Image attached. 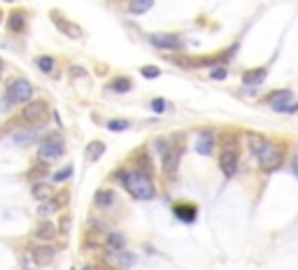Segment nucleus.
<instances>
[{
  "label": "nucleus",
  "mask_w": 298,
  "mask_h": 270,
  "mask_svg": "<svg viewBox=\"0 0 298 270\" xmlns=\"http://www.w3.org/2000/svg\"><path fill=\"white\" fill-rule=\"evenodd\" d=\"M114 177L123 184V189L131 193L135 200H151L156 196V187L151 182V175L142 172L140 168L135 170H117Z\"/></svg>",
  "instance_id": "f257e3e1"
},
{
  "label": "nucleus",
  "mask_w": 298,
  "mask_h": 270,
  "mask_svg": "<svg viewBox=\"0 0 298 270\" xmlns=\"http://www.w3.org/2000/svg\"><path fill=\"white\" fill-rule=\"evenodd\" d=\"M33 100V84L24 77H17L7 84L5 91V100H2V109H9L12 105H26Z\"/></svg>",
  "instance_id": "f03ea898"
},
{
  "label": "nucleus",
  "mask_w": 298,
  "mask_h": 270,
  "mask_svg": "<svg viewBox=\"0 0 298 270\" xmlns=\"http://www.w3.org/2000/svg\"><path fill=\"white\" fill-rule=\"evenodd\" d=\"M256 161H259V168L263 172H275L282 168V163H284V147L277 142H270L261 149V154L256 156Z\"/></svg>",
  "instance_id": "7ed1b4c3"
},
{
  "label": "nucleus",
  "mask_w": 298,
  "mask_h": 270,
  "mask_svg": "<svg viewBox=\"0 0 298 270\" xmlns=\"http://www.w3.org/2000/svg\"><path fill=\"white\" fill-rule=\"evenodd\" d=\"M65 154V144H63V135L61 133H49L40 140V147H37V156L42 161H56Z\"/></svg>",
  "instance_id": "20e7f679"
},
{
  "label": "nucleus",
  "mask_w": 298,
  "mask_h": 270,
  "mask_svg": "<svg viewBox=\"0 0 298 270\" xmlns=\"http://www.w3.org/2000/svg\"><path fill=\"white\" fill-rule=\"evenodd\" d=\"M266 103L270 105L275 112H284V114H291V112H298V103H294V93L289 89H277L266 96Z\"/></svg>",
  "instance_id": "39448f33"
},
{
  "label": "nucleus",
  "mask_w": 298,
  "mask_h": 270,
  "mask_svg": "<svg viewBox=\"0 0 298 270\" xmlns=\"http://www.w3.org/2000/svg\"><path fill=\"white\" fill-rule=\"evenodd\" d=\"M147 42L154 49H163V52H182L184 49V40L175 33H151L147 35Z\"/></svg>",
  "instance_id": "423d86ee"
},
{
  "label": "nucleus",
  "mask_w": 298,
  "mask_h": 270,
  "mask_svg": "<svg viewBox=\"0 0 298 270\" xmlns=\"http://www.w3.org/2000/svg\"><path fill=\"white\" fill-rule=\"evenodd\" d=\"M179 161H182V147H168L161 154V170L166 175V180H175L177 170H179Z\"/></svg>",
  "instance_id": "0eeeda50"
},
{
  "label": "nucleus",
  "mask_w": 298,
  "mask_h": 270,
  "mask_svg": "<svg viewBox=\"0 0 298 270\" xmlns=\"http://www.w3.org/2000/svg\"><path fill=\"white\" fill-rule=\"evenodd\" d=\"M49 114V108H47V103L44 100H30L24 105L21 109V121H26V124H42L44 119Z\"/></svg>",
  "instance_id": "6e6552de"
},
{
  "label": "nucleus",
  "mask_w": 298,
  "mask_h": 270,
  "mask_svg": "<svg viewBox=\"0 0 298 270\" xmlns=\"http://www.w3.org/2000/svg\"><path fill=\"white\" fill-rule=\"evenodd\" d=\"M238 163H240V154H238V149H221L219 168H221V172H224L226 180H231V177L238 172Z\"/></svg>",
  "instance_id": "1a4fd4ad"
},
{
  "label": "nucleus",
  "mask_w": 298,
  "mask_h": 270,
  "mask_svg": "<svg viewBox=\"0 0 298 270\" xmlns=\"http://www.w3.org/2000/svg\"><path fill=\"white\" fill-rule=\"evenodd\" d=\"M105 261L107 263H114V266H119V268H131L138 263V254L128 252V249H119V252H110L105 254Z\"/></svg>",
  "instance_id": "9d476101"
},
{
  "label": "nucleus",
  "mask_w": 298,
  "mask_h": 270,
  "mask_svg": "<svg viewBox=\"0 0 298 270\" xmlns=\"http://www.w3.org/2000/svg\"><path fill=\"white\" fill-rule=\"evenodd\" d=\"M56 233H59V228H56V224H52V221H47V219H42L40 224L33 228V238H35L37 243H52L54 238H56Z\"/></svg>",
  "instance_id": "9b49d317"
},
{
  "label": "nucleus",
  "mask_w": 298,
  "mask_h": 270,
  "mask_svg": "<svg viewBox=\"0 0 298 270\" xmlns=\"http://www.w3.org/2000/svg\"><path fill=\"white\" fill-rule=\"evenodd\" d=\"M54 256H56V249L49 247V244H42V247H33L30 249V259L35 266H49L54 261Z\"/></svg>",
  "instance_id": "f8f14e48"
},
{
  "label": "nucleus",
  "mask_w": 298,
  "mask_h": 270,
  "mask_svg": "<svg viewBox=\"0 0 298 270\" xmlns=\"http://www.w3.org/2000/svg\"><path fill=\"white\" fill-rule=\"evenodd\" d=\"M52 19H54V24H56V28H59L61 33H65L68 37H72V40L82 37V30H79V28L75 26L72 21H68L63 14H59V12H52Z\"/></svg>",
  "instance_id": "ddd939ff"
},
{
  "label": "nucleus",
  "mask_w": 298,
  "mask_h": 270,
  "mask_svg": "<svg viewBox=\"0 0 298 270\" xmlns=\"http://www.w3.org/2000/svg\"><path fill=\"white\" fill-rule=\"evenodd\" d=\"M173 212L179 221H184V224H193L196 221V216H198V207L193 205V203H177L173 207Z\"/></svg>",
  "instance_id": "4468645a"
},
{
  "label": "nucleus",
  "mask_w": 298,
  "mask_h": 270,
  "mask_svg": "<svg viewBox=\"0 0 298 270\" xmlns=\"http://www.w3.org/2000/svg\"><path fill=\"white\" fill-rule=\"evenodd\" d=\"M214 144H217L214 133L205 131V133H201L198 135V140H196V152L201 154V156H210V154L214 152Z\"/></svg>",
  "instance_id": "2eb2a0df"
},
{
  "label": "nucleus",
  "mask_w": 298,
  "mask_h": 270,
  "mask_svg": "<svg viewBox=\"0 0 298 270\" xmlns=\"http://www.w3.org/2000/svg\"><path fill=\"white\" fill-rule=\"evenodd\" d=\"M30 196L35 200H49L54 198V187L52 184H47V182H33V187H30Z\"/></svg>",
  "instance_id": "dca6fc26"
},
{
  "label": "nucleus",
  "mask_w": 298,
  "mask_h": 270,
  "mask_svg": "<svg viewBox=\"0 0 298 270\" xmlns=\"http://www.w3.org/2000/svg\"><path fill=\"white\" fill-rule=\"evenodd\" d=\"M114 198H117V196H114L112 189H98L93 203H96L98 210H110V207L114 205Z\"/></svg>",
  "instance_id": "f3484780"
},
{
  "label": "nucleus",
  "mask_w": 298,
  "mask_h": 270,
  "mask_svg": "<svg viewBox=\"0 0 298 270\" xmlns=\"http://www.w3.org/2000/svg\"><path fill=\"white\" fill-rule=\"evenodd\" d=\"M7 28H9V33H24L26 30V14L14 9L7 19Z\"/></svg>",
  "instance_id": "a211bd4d"
},
{
  "label": "nucleus",
  "mask_w": 298,
  "mask_h": 270,
  "mask_svg": "<svg viewBox=\"0 0 298 270\" xmlns=\"http://www.w3.org/2000/svg\"><path fill=\"white\" fill-rule=\"evenodd\" d=\"M268 75V68H252V70L242 72V84L245 86H252V84H261Z\"/></svg>",
  "instance_id": "6ab92c4d"
},
{
  "label": "nucleus",
  "mask_w": 298,
  "mask_h": 270,
  "mask_svg": "<svg viewBox=\"0 0 298 270\" xmlns=\"http://www.w3.org/2000/svg\"><path fill=\"white\" fill-rule=\"evenodd\" d=\"M59 210H61V205H59V203H56L54 198L42 200V203L37 205V216H40V219H49V216L56 215Z\"/></svg>",
  "instance_id": "aec40b11"
},
{
  "label": "nucleus",
  "mask_w": 298,
  "mask_h": 270,
  "mask_svg": "<svg viewBox=\"0 0 298 270\" xmlns=\"http://www.w3.org/2000/svg\"><path fill=\"white\" fill-rule=\"evenodd\" d=\"M105 244H107V249L119 252V249H123V247H126V235L119 233V231H112V233H107Z\"/></svg>",
  "instance_id": "412c9836"
},
{
  "label": "nucleus",
  "mask_w": 298,
  "mask_h": 270,
  "mask_svg": "<svg viewBox=\"0 0 298 270\" xmlns=\"http://www.w3.org/2000/svg\"><path fill=\"white\" fill-rule=\"evenodd\" d=\"M266 144H268V137H263V135H259V133H249V137H247V147H249V152L254 154V156L261 154V149Z\"/></svg>",
  "instance_id": "4be33fe9"
},
{
  "label": "nucleus",
  "mask_w": 298,
  "mask_h": 270,
  "mask_svg": "<svg viewBox=\"0 0 298 270\" xmlns=\"http://www.w3.org/2000/svg\"><path fill=\"white\" fill-rule=\"evenodd\" d=\"M35 140H37V128H30V131H21V133L14 135V144H19V147L33 144Z\"/></svg>",
  "instance_id": "5701e85b"
},
{
  "label": "nucleus",
  "mask_w": 298,
  "mask_h": 270,
  "mask_svg": "<svg viewBox=\"0 0 298 270\" xmlns=\"http://www.w3.org/2000/svg\"><path fill=\"white\" fill-rule=\"evenodd\" d=\"M154 7V0H131L128 2V12L131 14H145Z\"/></svg>",
  "instance_id": "b1692460"
},
{
  "label": "nucleus",
  "mask_w": 298,
  "mask_h": 270,
  "mask_svg": "<svg viewBox=\"0 0 298 270\" xmlns=\"http://www.w3.org/2000/svg\"><path fill=\"white\" fill-rule=\"evenodd\" d=\"M103 154H105V142H100V140H96V142H91L87 147V159L89 161H98Z\"/></svg>",
  "instance_id": "393cba45"
},
{
  "label": "nucleus",
  "mask_w": 298,
  "mask_h": 270,
  "mask_svg": "<svg viewBox=\"0 0 298 270\" xmlns=\"http://www.w3.org/2000/svg\"><path fill=\"white\" fill-rule=\"evenodd\" d=\"M110 89L117 91V93H126V91L133 89V81L128 80V77H114V80L110 81Z\"/></svg>",
  "instance_id": "a878e982"
},
{
  "label": "nucleus",
  "mask_w": 298,
  "mask_h": 270,
  "mask_svg": "<svg viewBox=\"0 0 298 270\" xmlns=\"http://www.w3.org/2000/svg\"><path fill=\"white\" fill-rule=\"evenodd\" d=\"M35 65L42 72H47V75H49V72L56 68V58H54V56H49V54H42V56H37V58H35Z\"/></svg>",
  "instance_id": "bb28decb"
},
{
  "label": "nucleus",
  "mask_w": 298,
  "mask_h": 270,
  "mask_svg": "<svg viewBox=\"0 0 298 270\" xmlns=\"http://www.w3.org/2000/svg\"><path fill=\"white\" fill-rule=\"evenodd\" d=\"M72 172H75V168H72V165H63L61 170H56L52 175V180L56 182V184H59V182H68L72 177Z\"/></svg>",
  "instance_id": "cd10ccee"
},
{
  "label": "nucleus",
  "mask_w": 298,
  "mask_h": 270,
  "mask_svg": "<svg viewBox=\"0 0 298 270\" xmlns=\"http://www.w3.org/2000/svg\"><path fill=\"white\" fill-rule=\"evenodd\" d=\"M107 128L119 133V131H126V128H131V121H128V119H110V121H107Z\"/></svg>",
  "instance_id": "c85d7f7f"
},
{
  "label": "nucleus",
  "mask_w": 298,
  "mask_h": 270,
  "mask_svg": "<svg viewBox=\"0 0 298 270\" xmlns=\"http://www.w3.org/2000/svg\"><path fill=\"white\" fill-rule=\"evenodd\" d=\"M140 72H142V77H147V80H156L158 75H161V68H156V65H142Z\"/></svg>",
  "instance_id": "c756f323"
},
{
  "label": "nucleus",
  "mask_w": 298,
  "mask_h": 270,
  "mask_svg": "<svg viewBox=\"0 0 298 270\" xmlns=\"http://www.w3.org/2000/svg\"><path fill=\"white\" fill-rule=\"evenodd\" d=\"M226 75H228V70L224 68V65H217V68H212V72H210V77H212L214 81L226 80Z\"/></svg>",
  "instance_id": "7c9ffc66"
},
{
  "label": "nucleus",
  "mask_w": 298,
  "mask_h": 270,
  "mask_svg": "<svg viewBox=\"0 0 298 270\" xmlns=\"http://www.w3.org/2000/svg\"><path fill=\"white\" fill-rule=\"evenodd\" d=\"M149 108L154 109V112H158V114H161V112L166 109V100H163V98H154L151 103H149Z\"/></svg>",
  "instance_id": "2f4dec72"
},
{
  "label": "nucleus",
  "mask_w": 298,
  "mask_h": 270,
  "mask_svg": "<svg viewBox=\"0 0 298 270\" xmlns=\"http://www.w3.org/2000/svg\"><path fill=\"white\" fill-rule=\"evenodd\" d=\"M70 75H79V77H84L87 72L82 70V68H75V65H72V68H70Z\"/></svg>",
  "instance_id": "473e14b6"
},
{
  "label": "nucleus",
  "mask_w": 298,
  "mask_h": 270,
  "mask_svg": "<svg viewBox=\"0 0 298 270\" xmlns=\"http://www.w3.org/2000/svg\"><path fill=\"white\" fill-rule=\"evenodd\" d=\"M291 168H294V172H296V177H298V154L294 156V161H291Z\"/></svg>",
  "instance_id": "72a5a7b5"
},
{
  "label": "nucleus",
  "mask_w": 298,
  "mask_h": 270,
  "mask_svg": "<svg viewBox=\"0 0 298 270\" xmlns=\"http://www.w3.org/2000/svg\"><path fill=\"white\" fill-rule=\"evenodd\" d=\"M82 270H96V266H84Z\"/></svg>",
  "instance_id": "f704fd0d"
},
{
  "label": "nucleus",
  "mask_w": 298,
  "mask_h": 270,
  "mask_svg": "<svg viewBox=\"0 0 298 270\" xmlns=\"http://www.w3.org/2000/svg\"><path fill=\"white\" fill-rule=\"evenodd\" d=\"M2 70H5V63H2V58H0V75H2Z\"/></svg>",
  "instance_id": "c9c22d12"
},
{
  "label": "nucleus",
  "mask_w": 298,
  "mask_h": 270,
  "mask_svg": "<svg viewBox=\"0 0 298 270\" xmlns=\"http://www.w3.org/2000/svg\"><path fill=\"white\" fill-rule=\"evenodd\" d=\"M5 2H14V0H5Z\"/></svg>",
  "instance_id": "e433bc0d"
}]
</instances>
